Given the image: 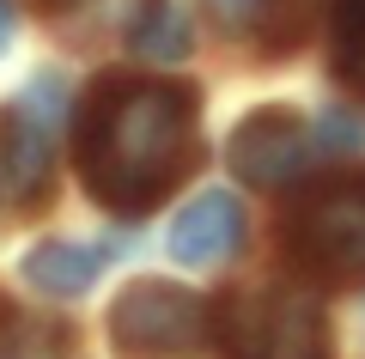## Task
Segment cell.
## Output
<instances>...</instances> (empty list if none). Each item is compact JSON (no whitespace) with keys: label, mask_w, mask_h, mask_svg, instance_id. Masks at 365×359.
Returning a JSON list of instances; mask_svg holds the SVG:
<instances>
[{"label":"cell","mask_w":365,"mask_h":359,"mask_svg":"<svg viewBox=\"0 0 365 359\" xmlns=\"http://www.w3.org/2000/svg\"><path fill=\"white\" fill-rule=\"evenodd\" d=\"M73 165L86 195L116 219L165 207L170 189L201 165L195 86L98 74L73 116Z\"/></svg>","instance_id":"6da1fadb"},{"label":"cell","mask_w":365,"mask_h":359,"mask_svg":"<svg viewBox=\"0 0 365 359\" xmlns=\"http://www.w3.org/2000/svg\"><path fill=\"white\" fill-rule=\"evenodd\" d=\"M220 335L225 359H329V323L311 286H244L220 305V323H207Z\"/></svg>","instance_id":"7a4b0ae2"},{"label":"cell","mask_w":365,"mask_h":359,"mask_svg":"<svg viewBox=\"0 0 365 359\" xmlns=\"http://www.w3.org/2000/svg\"><path fill=\"white\" fill-rule=\"evenodd\" d=\"M287 256L311 280L359 286L365 280V171L317 183L287 213Z\"/></svg>","instance_id":"3957f363"},{"label":"cell","mask_w":365,"mask_h":359,"mask_svg":"<svg viewBox=\"0 0 365 359\" xmlns=\"http://www.w3.org/2000/svg\"><path fill=\"white\" fill-rule=\"evenodd\" d=\"M207 298L170 280H128L110 305L116 359H201L207 347Z\"/></svg>","instance_id":"277c9868"},{"label":"cell","mask_w":365,"mask_h":359,"mask_svg":"<svg viewBox=\"0 0 365 359\" xmlns=\"http://www.w3.org/2000/svg\"><path fill=\"white\" fill-rule=\"evenodd\" d=\"M55 110H61L55 74H43L25 98L0 103V207L43 201L55 171Z\"/></svg>","instance_id":"5b68a950"},{"label":"cell","mask_w":365,"mask_h":359,"mask_svg":"<svg viewBox=\"0 0 365 359\" xmlns=\"http://www.w3.org/2000/svg\"><path fill=\"white\" fill-rule=\"evenodd\" d=\"M225 165L250 189H287V183H299L304 165H311V134H304L299 110H287V103L250 110L232 128V141H225Z\"/></svg>","instance_id":"8992f818"},{"label":"cell","mask_w":365,"mask_h":359,"mask_svg":"<svg viewBox=\"0 0 365 359\" xmlns=\"http://www.w3.org/2000/svg\"><path fill=\"white\" fill-rule=\"evenodd\" d=\"M244 244V201L225 189H207L177 213L170 226V256L182 268H207V262H225L232 250Z\"/></svg>","instance_id":"52a82bcc"},{"label":"cell","mask_w":365,"mask_h":359,"mask_svg":"<svg viewBox=\"0 0 365 359\" xmlns=\"http://www.w3.org/2000/svg\"><path fill=\"white\" fill-rule=\"evenodd\" d=\"M104 256L110 250H98V244H61V238H49V244H37L25 256V280L37 286V293H49V298H79L98 280Z\"/></svg>","instance_id":"ba28073f"},{"label":"cell","mask_w":365,"mask_h":359,"mask_svg":"<svg viewBox=\"0 0 365 359\" xmlns=\"http://www.w3.org/2000/svg\"><path fill=\"white\" fill-rule=\"evenodd\" d=\"M128 49L140 61H165V67L189 55V19L177 13V0H146L128 25Z\"/></svg>","instance_id":"9c48e42d"},{"label":"cell","mask_w":365,"mask_h":359,"mask_svg":"<svg viewBox=\"0 0 365 359\" xmlns=\"http://www.w3.org/2000/svg\"><path fill=\"white\" fill-rule=\"evenodd\" d=\"M335 67L365 86V0H335Z\"/></svg>","instance_id":"30bf717a"},{"label":"cell","mask_w":365,"mask_h":359,"mask_svg":"<svg viewBox=\"0 0 365 359\" xmlns=\"http://www.w3.org/2000/svg\"><path fill=\"white\" fill-rule=\"evenodd\" d=\"M201 6H207V19L220 31H250L262 19V6H268V0H201Z\"/></svg>","instance_id":"8fae6325"},{"label":"cell","mask_w":365,"mask_h":359,"mask_svg":"<svg viewBox=\"0 0 365 359\" xmlns=\"http://www.w3.org/2000/svg\"><path fill=\"white\" fill-rule=\"evenodd\" d=\"M6 43H13V0H0V55H6Z\"/></svg>","instance_id":"7c38bea8"},{"label":"cell","mask_w":365,"mask_h":359,"mask_svg":"<svg viewBox=\"0 0 365 359\" xmlns=\"http://www.w3.org/2000/svg\"><path fill=\"white\" fill-rule=\"evenodd\" d=\"M43 6H73V0H43Z\"/></svg>","instance_id":"4fadbf2b"}]
</instances>
